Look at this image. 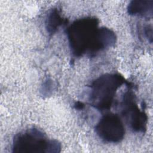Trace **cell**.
<instances>
[{"label": "cell", "mask_w": 153, "mask_h": 153, "mask_svg": "<svg viewBox=\"0 0 153 153\" xmlns=\"http://www.w3.org/2000/svg\"><path fill=\"white\" fill-rule=\"evenodd\" d=\"M98 25V19L87 17L75 20L68 26L66 33L74 56L79 57L86 54L91 57L95 56Z\"/></svg>", "instance_id": "obj_1"}, {"label": "cell", "mask_w": 153, "mask_h": 153, "mask_svg": "<svg viewBox=\"0 0 153 153\" xmlns=\"http://www.w3.org/2000/svg\"><path fill=\"white\" fill-rule=\"evenodd\" d=\"M125 82L119 74H106L96 78L90 85L91 105L100 111L110 109L118 89Z\"/></svg>", "instance_id": "obj_2"}, {"label": "cell", "mask_w": 153, "mask_h": 153, "mask_svg": "<svg viewBox=\"0 0 153 153\" xmlns=\"http://www.w3.org/2000/svg\"><path fill=\"white\" fill-rule=\"evenodd\" d=\"M12 149L13 152L18 153H53L60 152L61 145L48 139L39 130L32 128L15 136Z\"/></svg>", "instance_id": "obj_3"}, {"label": "cell", "mask_w": 153, "mask_h": 153, "mask_svg": "<svg viewBox=\"0 0 153 153\" xmlns=\"http://www.w3.org/2000/svg\"><path fill=\"white\" fill-rule=\"evenodd\" d=\"M121 113L131 129L137 133H144L146 129L148 117L143 110H140L136 102L133 92L128 90L123 96Z\"/></svg>", "instance_id": "obj_4"}, {"label": "cell", "mask_w": 153, "mask_h": 153, "mask_svg": "<svg viewBox=\"0 0 153 153\" xmlns=\"http://www.w3.org/2000/svg\"><path fill=\"white\" fill-rule=\"evenodd\" d=\"M98 136L109 143H118L125 135V127L119 116L115 114L105 115L95 127Z\"/></svg>", "instance_id": "obj_5"}, {"label": "cell", "mask_w": 153, "mask_h": 153, "mask_svg": "<svg viewBox=\"0 0 153 153\" xmlns=\"http://www.w3.org/2000/svg\"><path fill=\"white\" fill-rule=\"evenodd\" d=\"M153 9V1L135 0L131 1L128 5L127 11L133 16H152Z\"/></svg>", "instance_id": "obj_6"}, {"label": "cell", "mask_w": 153, "mask_h": 153, "mask_svg": "<svg viewBox=\"0 0 153 153\" xmlns=\"http://www.w3.org/2000/svg\"><path fill=\"white\" fill-rule=\"evenodd\" d=\"M64 23V19L57 8H52L45 19V27L50 35H53L57 32L59 27Z\"/></svg>", "instance_id": "obj_7"}, {"label": "cell", "mask_w": 153, "mask_h": 153, "mask_svg": "<svg viewBox=\"0 0 153 153\" xmlns=\"http://www.w3.org/2000/svg\"><path fill=\"white\" fill-rule=\"evenodd\" d=\"M84 105L82 102H77L75 104V108L77 109H83Z\"/></svg>", "instance_id": "obj_8"}]
</instances>
